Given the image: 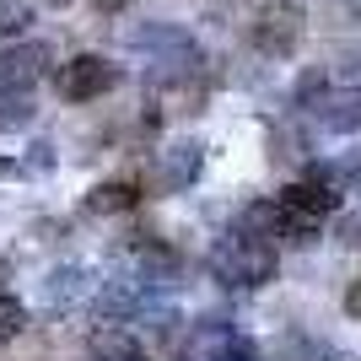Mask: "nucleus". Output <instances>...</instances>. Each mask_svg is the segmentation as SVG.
<instances>
[{
	"label": "nucleus",
	"mask_w": 361,
	"mask_h": 361,
	"mask_svg": "<svg viewBox=\"0 0 361 361\" xmlns=\"http://www.w3.org/2000/svg\"><path fill=\"white\" fill-rule=\"evenodd\" d=\"M119 6H124V0H97V11H108V16L119 11Z\"/></svg>",
	"instance_id": "9d476101"
},
{
	"label": "nucleus",
	"mask_w": 361,
	"mask_h": 361,
	"mask_svg": "<svg viewBox=\"0 0 361 361\" xmlns=\"http://www.w3.org/2000/svg\"><path fill=\"white\" fill-rule=\"evenodd\" d=\"M49 6H71V0H49Z\"/></svg>",
	"instance_id": "9b49d317"
},
{
	"label": "nucleus",
	"mask_w": 361,
	"mask_h": 361,
	"mask_svg": "<svg viewBox=\"0 0 361 361\" xmlns=\"http://www.w3.org/2000/svg\"><path fill=\"white\" fill-rule=\"evenodd\" d=\"M216 270L226 275V281H238V286H254V281H264L270 275V248H259V238H226L221 254H216Z\"/></svg>",
	"instance_id": "7ed1b4c3"
},
{
	"label": "nucleus",
	"mask_w": 361,
	"mask_h": 361,
	"mask_svg": "<svg viewBox=\"0 0 361 361\" xmlns=\"http://www.w3.org/2000/svg\"><path fill=\"white\" fill-rule=\"evenodd\" d=\"M297 44H302V6L297 0H270L254 22V49L270 60H286Z\"/></svg>",
	"instance_id": "f03ea898"
},
{
	"label": "nucleus",
	"mask_w": 361,
	"mask_h": 361,
	"mask_svg": "<svg viewBox=\"0 0 361 361\" xmlns=\"http://www.w3.org/2000/svg\"><path fill=\"white\" fill-rule=\"evenodd\" d=\"M38 65H44V49H38V44L11 49V54L0 60V87H27L32 75H38Z\"/></svg>",
	"instance_id": "423d86ee"
},
{
	"label": "nucleus",
	"mask_w": 361,
	"mask_h": 361,
	"mask_svg": "<svg viewBox=\"0 0 361 361\" xmlns=\"http://www.w3.org/2000/svg\"><path fill=\"white\" fill-rule=\"evenodd\" d=\"M22 329H27V307L16 297H0V340H16Z\"/></svg>",
	"instance_id": "6e6552de"
},
{
	"label": "nucleus",
	"mask_w": 361,
	"mask_h": 361,
	"mask_svg": "<svg viewBox=\"0 0 361 361\" xmlns=\"http://www.w3.org/2000/svg\"><path fill=\"white\" fill-rule=\"evenodd\" d=\"M32 27V0H0V38H22Z\"/></svg>",
	"instance_id": "0eeeda50"
},
{
	"label": "nucleus",
	"mask_w": 361,
	"mask_h": 361,
	"mask_svg": "<svg viewBox=\"0 0 361 361\" xmlns=\"http://www.w3.org/2000/svg\"><path fill=\"white\" fill-rule=\"evenodd\" d=\"M54 87H60L65 103H97L119 87V65H108L103 54H75L54 71Z\"/></svg>",
	"instance_id": "f257e3e1"
},
{
	"label": "nucleus",
	"mask_w": 361,
	"mask_h": 361,
	"mask_svg": "<svg viewBox=\"0 0 361 361\" xmlns=\"http://www.w3.org/2000/svg\"><path fill=\"white\" fill-rule=\"evenodd\" d=\"M0 173H11V162H0Z\"/></svg>",
	"instance_id": "f8f14e48"
},
{
	"label": "nucleus",
	"mask_w": 361,
	"mask_h": 361,
	"mask_svg": "<svg viewBox=\"0 0 361 361\" xmlns=\"http://www.w3.org/2000/svg\"><path fill=\"white\" fill-rule=\"evenodd\" d=\"M345 307H350V313H361V281H356V286H350V297H345Z\"/></svg>",
	"instance_id": "1a4fd4ad"
},
{
	"label": "nucleus",
	"mask_w": 361,
	"mask_h": 361,
	"mask_svg": "<svg viewBox=\"0 0 361 361\" xmlns=\"http://www.w3.org/2000/svg\"><path fill=\"white\" fill-rule=\"evenodd\" d=\"M135 200H140V183H135V178H108V183H97V189L87 195V216L135 211Z\"/></svg>",
	"instance_id": "39448f33"
},
{
	"label": "nucleus",
	"mask_w": 361,
	"mask_h": 361,
	"mask_svg": "<svg viewBox=\"0 0 361 361\" xmlns=\"http://www.w3.org/2000/svg\"><path fill=\"white\" fill-rule=\"evenodd\" d=\"M92 297V275L75 270V264H60V270L44 275V302L49 307H81Z\"/></svg>",
	"instance_id": "20e7f679"
}]
</instances>
